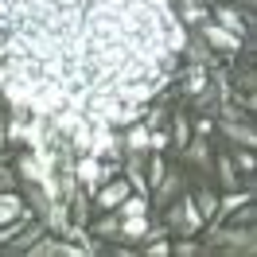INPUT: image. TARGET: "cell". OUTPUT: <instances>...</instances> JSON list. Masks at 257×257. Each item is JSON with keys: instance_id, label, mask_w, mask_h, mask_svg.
<instances>
[{"instance_id": "16", "label": "cell", "mask_w": 257, "mask_h": 257, "mask_svg": "<svg viewBox=\"0 0 257 257\" xmlns=\"http://www.w3.org/2000/svg\"><path fill=\"white\" fill-rule=\"evenodd\" d=\"M214 210H218V199H214L210 191H203V195H199V214H203V218H210Z\"/></svg>"}, {"instance_id": "3", "label": "cell", "mask_w": 257, "mask_h": 257, "mask_svg": "<svg viewBox=\"0 0 257 257\" xmlns=\"http://www.w3.org/2000/svg\"><path fill=\"white\" fill-rule=\"evenodd\" d=\"M203 39H207L214 51H226V55H238L241 51V35L226 32V28H218V24H203Z\"/></svg>"}, {"instance_id": "5", "label": "cell", "mask_w": 257, "mask_h": 257, "mask_svg": "<svg viewBox=\"0 0 257 257\" xmlns=\"http://www.w3.org/2000/svg\"><path fill=\"white\" fill-rule=\"evenodd\" d=\"M176 20H179V24H207L210 8H207V4H199V0H179Z\"/></svg>"}, {"instance_id": "17", "label": "cell", "mask_w": 257, "mask_h": 257, "mask_svg": "<svg viewBox=\"0 0 257 257\" xmlns=\"http://www.w3.org/2000/svg\"><path fill=\"white\" fill-rule=\"evenodd\" d=\"M187 141H191V125H187V121H183V117H179V113H176V145L183 148V145H187Z\"/></svg>"}, {"instance_id": "24", "label": "cell", "mask_w": 257, "mask_h": 257, "mask_svg": "<svg viewBox=\"0 0 257 257\" xmlns=\"http://www.w3.org/2000/svg\"><path fill=\"white\" fill-rule=\"evenodd\" d=\"M238 164L245 168V172H253V156H249V152H238Z\"/></svg>"}, {"instance_id": "12", "label": "cell", "mask_w": 257, "mask_h": 257, "mask_svg": "<svg viewBox=\"0 0 257 257\" xmlns=\"http://www.w3.org/2000/svg\"><path fill=\"white\" fill-rule=\"evenodd\" d=\"M222 133H226V137H234V141H241V145H245V148L253 145V128H245V125H234L230 117H226V121H222Z\"/></svg>"}, {"instance_id": "26", "label": "cell", "mask_w": 257, "mask_h": 257, "mask_svg": "<svg viewBox=\"0 0 257 257\" xmlns=\"http://www.w3.org/2000/svg\"><path fill=\"white\" fill-rule=\"evenodd\" d=\"M0 145H4V125H0Z\"/></svg>"}, {"instance_id": "25", "label": "cell", "mask_w": 257, "mask_h": 257, "mask_svg": "<svg viewBox=\"0 0 257 257\" xmlns=\"http://www.w3.org/2000/svg\"><path fill=\"white\" fill-rule=\"evenodd\" d=\"M168 249H172L168 241H152V245H148V253H168Z\"/></svg>"}, {"instance_id": "22", "label": "cell", "mask_w": 257, "mask_h": 257, "mask_svg": "<svg viewBox=\"0 0 257 257\" xmlns=\"http://www.w3.org/2000/svg\"><path fill=\"white\" fill-rule=\"evenodd\" d=\"M176 253L191 257V253H199V245H195V241H179V245H176Z\"/></svg>"}, {"instance_id": "18", "label": "cell", "mask_w": 257, "mask_h": 257, "mask_svg": "<svg viewBox=\"0 0 257 257\" xmlns=\"http://www.w3.org/2000/svg\"><path fill=\"white\" fill-rule=\"evenodd\" d=\"M218 172H222V183H226V187H238V176H234V164L226 160V156L218 160Z\"/></svg>"}, {"instance_id": "2", "label": "cell", "mask_w": 257, "mask_h": 257, "mask_svg": "<svg viewBox=\"0 0 257 257\" xmlns=\"http://www.w3.org/2000/svg\"><path fill=\"white\" fill-rule=\"evenodd\" d=\"M105 176H109V172H105V164L97 160L94 152H82V164H78V172H74V179H78L82 187H86V191H97Z\"/></svg>"}, {"instance_id": "8", "label": "cell", "mask_w": 257, "mask_h": 257, "mask_svg": "<svg viewBox=\"0 0 257 257\" xmlns=\"http://www.w3.org/2000/svg\"><path fill=\"white\" fill-rule=\"evenodd\" d=\"M43 176H47V168L39 164V156H35V152H24V156H20V179H28V183H39Z\"/></svg>"}, {"instance_id": "9", "label": "cell", "mask_w": 257, "mask_h": 257, "mask_svg": "<svg viewBox=\"0 0 257 257\" xmlns=\"http://www.w3.org/2000/svg\"><path fill=\"white\" fill-rule=\"evenodd\" d=\"M214 16H218V28H226V32H234L241 35V16H238V8H230V4H222V8H214Z\"/></svg>"}, {"instance_id": "23", "label": "cell", "mask_w": 257, "mask_h": 257, "mask_svg": "<svg viewBox=\"0 0 257 257\" xmlns=\"http://www.w3.org/2000/svg\"><path fill=\"white\" fill-rule=\"evenodd\" d=\"M148 179H152V183H160V179H164V160H152V176H148Z\"/></svg>"}, {"instance_id": "20", "label": "cell", "mask_w": 257, "mask_h": 257, "mask_svg": "<svg viewBox=\"0 0 257 257\" xmlns=\"http://www.w3.org/2000/svg\"><path fill=\"white\" fill-rule=\"evenodd\" d=\"M117 226H121V218L113 214V218H105V222H97V234H117Z\"/></svg>"}, {"instance_id": "4", "label": "cell", "mask_w": 257, "mask_h": 257, "mask_svg": "<svg viewBox=\"0 0 257 257\" xmlns=\"http://www.w3.org/2000/svg\"><path fill=\"white\" fill-rule=\"evenodd\" d=\"M97 207H105V210H113L121 199L128 195V179H113V183H105V187H97Z\"/></svg>"}, {"instance_id": "19", "label": "cell", "mask_w": 257, "mask_h": 257, "mask_svg": "<svg viewBox=\"0 0 257 257\" xmlns=\"http://www.w3.org/2000/svg\"><path fill=\"white\" fill-rule=\"evenodd\" d=\"M241 203H249V195H230V199L222 203V210H226V214H234V210H238Z\"/></svg>"}, {"instance_id": "1", "label": "cell", "mask_w": 257, "mask_h": 257, "mask_svg": "<svg viewBox=\"0 0 257 257\" xmlns=\"http://www.w3.org/2000/svg\"><path fill=\"white\" fill-rule=\"evenodd\" d=\"M90 152L97 160H117L121 156V137L113 133V125H94V137H90Z\"/></svg>"}, {"instance_id": "7", "label": "cell", "mask_w": 257, "mask_h": 257, "mask_svg": "<svg viewBox=\"0 0 257 257\" xmlns=\"http://www.w3.org/2000/svg\"><path fill=\"white\" fill-rule=\"evenodd\" d=\"M12 218H28V210L20 203V195L0 191V222H12Z\"/></svg>"}, {"instance_id": "14", "label": "cell", "mask_w": 257, "mask_h": 257, "mask_svg": "<svg viewBox=\"0 0 257 257\" xmlns=\"http://www.w3.org/2000/svg\"><path fill=\"white\" fill-rule=\"evenodd\" d=\"M203 90H207V70H203V66H195L191 78H187V94H203Z\"/></svg>"}, {"instance_id": "15", "label": "cell", "mask_w": 257, "mask_h": 257, "mask_svg": "<svg viewBox=\"0 0 257 257\" xmlns=\"http://www.w3.org/2000/svg\"><path fill=\"white\" fill-rule=\"evenodd\" d=\"M183 148H187V156H191V160L199 164V168H207V164H210V152H207V145H191V141H187Z\"/></svg>"}, {"instance_id": "11", "label": "cell", "mask_w": 257, "mask_h": 257, "mask_svg": "<svg viewBox=\"0 0 257 257\" xmlns=\"http://www.w3.org/2000/svg\"><path fill=\"white\" fill-rule=\"evenodd\" d=\"M117 210H121V218H128V214H148V195H125V199L117 203Z\"/></svg>"}, {"instance_id": "21", "label": "cell", "mask_w": 257, "mask_h": 257, "mask_svg": "<svg viewBox=\"0 0 257 257\" xmlns=\"http://www.w3.org/2000/svg\"><path fill=\"white\" fill-rule=\"evenodd\" d=\"M148 148H156V152L168 148V137H164V133H148Z\"/></svg>"}, {"instance_id": "10", "label": "cell", "mask_w": 257, "mask_h": 257, "mask_svg": "<svg viewBox=\"0 0 257 257\" xmlns=\"http://www.w3.org/2000/svg\"><path fill=\"white\" fill-rule=\"evenodd\" d=\"M117 230H121L125 238H148V218H145V214H128Z\"/></svg>"}, {"instance_id": "6", "label": "cell", "mask_w": 257, "mask_h": 257, "mask_svg": "<svg viewBox=\"0 0 257 257\" xmlns=\"http://www.w3.org/2000/svg\"><path fill=\"white\" fill-rule=\"evenodd\" d=\"M121 145H125L133 156H145V152H148V128L133 121V128H128L125 137H121Z\"/></svg>"}, {"instance_id": "13", "label": "cell", "mask_w": 257, "mask_h": 257, "mask_svg": "<svg viewBox=\"0 0 257 257\" xmlns=\"http://www.w3.org/2000/svg\"><path fill=\"white\" fill-rule=\"evenodd\" d=\"M90 137H94V125H90V121H82V125L70 133V145L78 148V152H90Z\"/></svg>"}]
</instances>
